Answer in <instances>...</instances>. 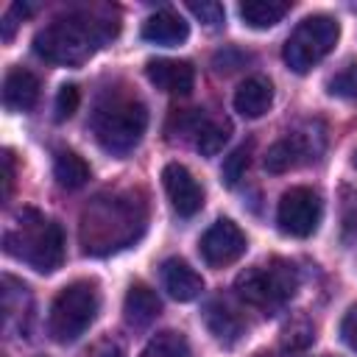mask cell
Wrapping results in <instances>:
<instances>
[{
  "mask_svg": "<svg viewBox=\"0 0 357 357\" xmlns=\"http://www.w3.org/2000/svg\"><path fill=\"white\" fill-rule=\"evenodd\" d=\"M229 134H231L229 120L206 117V120H201V126H198V131H195V148H198L204 156H215L218 151H223Z\"/></svg>",
  "mask_w": 357,
  "mask_h": 357,
  "instance_id": "obj_20",
  "label": "cell"
},
{
  "mask_svg": "<svg viewBox=\"0 0 357 357\" xmlns=\"http://www.w3.org/2000/svg\"><path fill=\"white\" fill-rule=\"evenodd\" d=\"M78 100H81L78 86H75V84H64V86L59 89V95H56V120H59V123H61V120H70V117L75 114V109H78Z\"/></svg>",
  "mask_w": 357,
  "mask_h": 357,
  "instance_id": "obj_24",
  "label": "cell"
},
{
  "mask_svg": "<svg viewBox=\"0 0 357 357\" xmlns=\"http://www.w3.org/2000/svg\"><path fill=\"white\" fill-rule=\"evenodd\" d=\"M273 103V84L265 78V75H251L245 78L237 92H234V109L248 117V120H257L262 117Z\"/></svg>",
  "mask_w": 357,
  "mask_h": 357,
  "instance_id": "obj_14",
  "label": "cell"
},
{
  "mask_svg": "<svg viewBox=\"0 0 357 357\" xmlns=\"http://www.w3.org/2000/svg\"><path fill=\"white\" fill-rule=\"evenodd\" d=\"M248 162H251V148H248V145H240V148H234V151L226 156L223 170H220V176H223V181H226V187H234V184L243 178V173H245Z\"/></svg>",
  "mask_w": 357,
  "mask_h": 357,
  "instance_id": "obj_22",
  "label": "cell"
},
{
  "mask_svg": "<svg viewBox=\"0 0 357 357\" xmlns=\"http://www.w3.org/2000/svg\"><path fill=\"white\" fill-rule=\"evenodd\" d=\"M354 165H357V153H354Z\"/></svg>",
  "mask_w": 357,
  "mask_h": 357,
  "instance_id": "obj_30",
  "label": "cell"
},
{
  "mask_svg": "<svg viewBox=\"0 0 357 357\" xmlns=\"http://www.w3.org/2000/svg\"><path fill=\"white\" fill-rule=\"evenodd\" d=\"M11 184H14V159L11 151H3V198L11 195Z\"/></svg>",
  "mask_w": 357,
  "mask_h": 357,
  "instance_id": "obj_28",
  "label": "cell"
},
{
  "mask_svg": "<svg viewBox=\"0 0 357 357\" xmlns=\"http://www.w3.org/2000/svg\"><path fill=\"white\" fill-rule=\"evenodd\" d=\"M279 229L290 237H310L321 223V198L310 187H290L276 209Z\"/></svg>",
  "mask_w": 357,
  "mask_h": 357,
  "instance_id": "obj_7",
  "label": "cell"
},
{
  "mask_svg": "<svg viewBox=\"0 0 357 357\" xmlns=\"http://www.w3.org/2000/svg\"><path fill=\"white\" fill-rule=\"evenodd\" d=\"M39 100V78L25 67H11L3 78V103L11 112H31Z\"/></svg>",
  "mask_w": 357,
  "mask_h": 357,
  "instance_id": "obj_11",
  "label": "cell"
},
{
  "mask_svg": "<svg viewBox=\"0 0 357 357\" xmlns=\"http://www.w3.org/2000/svg\"><path fill=\"white\" fill-rule=\"evenodd\" d=\"M340 39V22L329 14L304 17L284 42L282 59L293 73H310L318 61H324Z\"/></svg>",
  "mask_w": 357,
  "mask_h": 357,
  "instance_id": "obj_4",
  "label": "cell"
},
{
  "mask_svg": "<svg viewBox=\"0 0 357 357\" xmlns=\"http://www.w3.org/2000/svg\"><path fill=\"white\" fill-rule=\"evenodd\" d=\"M123 312H126V321H128L131 326H148V324L162 312V301H159V296H156L148 284L137 282V284H131L128 293H126Z\"/></svg>",
  "mask_w": 357,
  "mask_h": 357,
  "instance_id": "obj_16",
  "label": "cell"
},
{
  "mask_svg": "<svg viewBox=\"0 0 357 357\" xmlns=\"http://www.w3.org/2000/svg\"><path fill=\"white\" fill-rule=\"evenodd\" d=\"M120 31V22L112 17L75 11L67 17L53 20L33 36V50L50 64L78 67L84 64L98 47L112 42Z\"/></svg>",
  "mask_w": 357,
  "mask_h": 357,
  "instance_id": "obj_1",
  "label": "cell"
},
{
  "mask_svg": "<svg viewBox=\"0 0 357 357\" xmlns=\"http://www.w3.org/2000/svg\"><path fill=\"white\" fill-rule=\"evenodd\" d=\"M92 357H123L120 346L112 343V340H100L95 349H92Z\"/></svg>",
  "mask_w": 357,
  "mask_h": 357,
  "instance_id": "obj_29",
  "label": "cell"
},
{
  "mask_svg": "<svg viewBox=\"0 0 357 357\" xmlns=\"http://www.w3.org/2000/svg\"><path fill=\"white\" fill-rule=\"evenodd\" d=\"M198 248H201V257L206 265L223 268V265L237 262L245 254V234L240 231V226L234 220L220 218L204 231Z\"/></svg>",
  "mask_w": 357,
  "mask_h": 357,
  "instance_id": "obj_8",
  "label": "cell"
},
{
  "mask_svg": "<svg viewBox=\"0 0 357 357\" xmlns=\"http://www.w3.org/2000/svg\"><path fill=\"white\" fill-rule=\"evenodd\" d=\"M190 36V25L181 20V14L162 8L156 14H151L142 22V39L151 45H162V47H176Z\"/></svg>",
  "mask_w": 357,
  "mask_h": 357,
  "instance_id": "obj_12",
  "label": "cell"
},
{
  "mask_svg": "<svg viewBox=\"0 0 357 357\" xmlns=\"http://www.w3.org/2000/svg\"><path fill=\"white\" fill-rule=\"evenodd\" d=\"M190 11H192L201 22L212 25V28L223 22V6H220V3H190Z\"/></svg>",
  "mask_w": 357,
  "mask_h": 357,
  "instance_id": "obj_25",
  "label": "cell"
},
{
  "mask_svg": "<svg viewBox=\"0 0 357 357\" xmlns=\"http://www.w3.org/2000/svg\"><path fill=\"white\" fill-rule=\"evenodd\" d=\"M162 184H165V192H167L173 209L181 218H192V215L201 212V206H204V190H201V184L195 181V176L184 165H178V162L165 165Z\"/></svg>",
  "mask_w": 357,
  "mask_h": 357,
  "instance_id": "obj_9",
  "label": "cell"
},
{
  "mask_svg": "<svg viewBox=\"0 0 357 357\" xmlns=\"http://www.w3.org/2000/svg\"><path fill=\"white\" fill-rule=\"evenodd\" d=\"M340 337H343V343L351 351H357V307H351L343 315V321H340Z\"/></svg>",
  "mask_w": 357,
  "mask_h": 357,
  "instance_id": "obj_26",
  "label": "cell"
},
{
  "mask_svg": "<svg viewBox=\"0 0 357 357\" xmlns=\"http://www.w3.org/2000/svg\"><path fill=\"white\" fill-rule=\"evenodd\" d=\"M162 282H165V290L176 301H192V298H198L204 293L201 273L190 262H184L178 257H173V259H167L162 265Z\"/></svg>",
  "mask_w": 357,
  "mask_h": 357,
  "instance_id": "obj_13",
  "label": "cell"
},
{
  "mask_svg": "<svg viewBox=\"0 0 357 357\" xmlns=\"http://www.w3.org/2000/svg\"><path fill=\"white\" fill-rule=\"evenodd\" d=\"M53 176L64 190H78L89 181V165L75 151H59L53 159Z\"/></svg>",
  "mask_w": 357,
  "mask_h": 357,
  "instance_id": "obj_19",
  "label": "cell"
},
{
  "mask_svg": "<svg viewBox=\"0 0 357 357\" xmlns=\"http://www.w3.org/2000/svg\"><path fill=\"white\" fill-rule=\"evenodd\" d=\"M296 287H298V273L287 259H271L265 265H254L243 271L234 282L237 296L259 310H276L296 293Z\"/></svg>",
  "mask_w": 357,
  "mask_h": 357,
  "instance_id": "obj_6",
  "label": "cell"
},
{
  "mask_svg": "<svg viewBox=\"0 0 357 357\" xmlns=\"http://www.w3.org/2000/svg\"><path fill=\"white\" fill-rule=\"evenodd\" d=\"M240 17L248 28H257V31H265V28H273L276 22H282V17L290 11V3H282V0H245L240 3Z\"/></svg>",
  "mask_w": 357,
  "mask_h": 357,
  "instance_id": "obj_18",
  "label": "cell"
},
{
  "mask_svg": "<svg viewBox=\"0 0 357 357\" xmlns=\"http://www.w3.org/2000/svg\"><path fill=\"white\" fill-rule=\"evenodd\" d=\"M148 128V109L131 95H109L92 114V131L103 151L128 153L139 145Z\"/></svg>",
  "mask_w": 357,
  "mask_h": 357,
  "instance_id": "obj_2",
  "label": "cell"
},
{
  "mask_svg": "<svg viewBox=\"0 0 357 357\" xmlns=\"http://www.w3.org/2000/svg\"><path fill=\"white\" fill-rule=\"evenodd\" d=\"M28 6L25 3H14L8 11H6V17H3V39L8 42L11 36H14V28H17V17H28Z\"/></svg>",
  "mask_w": 357,
  "mask_h": 357,
  "instance_id": "obj_27",
  "label": "cell"
},
{
  "mask_svg": "<svg viewBox=\"0 0 357 357\" xmlns=\"http://www.w3.org/2000/svg\"><path fill=\"white\" fill-rule=\"evenodd\" d=\"M326 86H329V95L357 98V64H349L346 70H340L337 75H332Z\"/></svg>",
  "mask_w": 357,
  "mask_h": 357,
  "instance_id": "obj_23",
  "label": "cell"
},
{
  "mask_svg": "<svg viewBox=\"0 0 357 357\" xmlns=\"http://www.w3.org/2000/svg\"><path fill=\"white\" fill-rule=\"evenodd\" d=\"M204 324H206L209 335H212L220 346H234V343L243 337V321H240L229 307H223L220 301H212V304L204 310Z\"/></svg>",
  "mask_w": 357,
  "mask_h": 357,
  "instance_id": "obj_17",
  "label": "cell"
},
{
  "mask_svg": "<svg viewBox=\"0 0 357 357\" xmlns=\"http://www.w3.org/2000/svg\"><path fill=\"white\" fill-rule=\"evenodd\" d=\"M310 156V145L304 134H287L279 142H273L265 153V170L268 173H284L296 165H301Z\"/></svg>",
  "mask_w": 357,
  "mask_h": 357,
  "instance_id": "obj_15",
  "label": "cell"
},
{
  "mask_svg": "<svg viewBox=\"0 0 357 357\" xmlns=\"http://www.w3.org/2000/svg\"><path fill=\"white\" fill-rule=\"evenodd\" d=\"M100 307L98 298V287L92 282H73L64 290H59V296L50 304V315H47V332L56 343H73L78 340L89 324L95 321Z\"/></svg>",
  "mask_w": 357,
  "mask_h": 357,
  "instance_id": "obj_3",
  "label": "cell"
},
{
  "mask_svg": "<svg viewBox=\"0 0 357 357\" xmlns=\"http://www.w3.org/2000/svg\"><path fill=\"white\" fill-rule=\"evenodd\" d=\"M148 81L167 92V95H190L195 84V70L190 61H176V59H151L145 64Z\"/></svg>",
  "mask_w": 357,
  "mask_h": 357,
  "instance_id": "obj_10",
  "label": "cell"
},
{
  "mask_svg": "<svg viewBox=\"0 0 357 357\" xmlns=\"http://www.w3.org/2000/svg\"><path fill=\"white\" fill-rule=\"evenodd\" d=\"M142 357H190V346L181 332H159L148 340Z\"/></svg>",
  "mask_w": 357,
  "mask_h": 357,
  "instance_id": "obj_21",
  "label": "cell"
},
{
  "mask_svg": "<svg viewBox=\"0 0 357 357\" xmlns=\"http://www.w3.org/2000/svg\"><path fill=\"white\" fill-rule=\"evenodd\" d=\"M6 251L28 262L39 273H53L64 262V231L56 220L36 218L33 223H22V229L14 234H6Z\"/></svg>",
  "mask_w": 357,
  "mask_h": 357,
  "instance_id": "obj_5",
  "label": "cell"
}]
</instances>
